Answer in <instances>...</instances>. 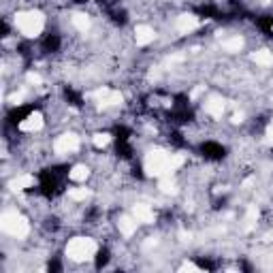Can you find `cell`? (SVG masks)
I'll return each mask as SVG.
<instances>
[{
	"label": "cell",
	"mask_w": 273,
	"mask_h": 273,
	"mask_svg": "<svg viewBox=\"0 0 273 273\" xmlns=\"http://www.w3.org/2000/svg\"><path fill=\"white\" fill-rule=\"evenodd\" d=\"M60 269H62V267H60V262H49V271H60Z\"/></svg>",
	"instance_id": "obj_9"
},
{
	"label": "cell",
	"mask_w": 273,
	"mask_h": 273,
	"mask_svg": "<svg viewBox=\"0 0 273 273\" xmlns=\"http://www.w3.org/2000/svg\"><path fill=\"white\" fill-rule=\"evenodd\" d=\"M0 30H3V36H9V24H7V22H3Z\"/></svg>",
	"instance_id": "obj_10"
},
{
	"label": "cell",
	"mask_w": 273,
	"mask_h": 273,
	"mask_svg": "<svg viewBox=\"0 0 273 273\" xmlns=\"http://www.w3.org/2000/svg\"><path fill=\"white\" fill-rule=\"evenodd\" d=\"M254 24H256L265 34H271V30H273V15H260V17H254Z\"/></svg>",
	"instance_id": "obj_5"
},
{
	"label": "cell",
	"mask_w": 273,
	"mask_h": 273,
	"mask_svg": "<svg viewBox=\"0 0 273 273\" xmlns=\"http://www.w3.org/2000/svg\"><path fill=\"white\" fill-rule=\"evenodd\" d=\"M36 107H38L36 103H28V105H19V107L9 109V113H7V126H17V124H22L24 120L30 118V113H34Z\"/></svg>",
	"instance_id": "obj_2"
},
{
	"label": "cell",
	"mask_w": 273,
	"mask_h": 273,
	"mask_svg": "<svg viewBox=\"0 0 273 273\" xmlns=\"http://www.w3.org/2000/svg\"><path fill=\"white\" fill-rule=\"evenodd\" d=\"M197 265L201 267V269H209V271H214L218 265L211 258H197Z\"/></svg>",
	"instance_id": "obj_8"
},
{
	"label": "cell",
	"mask_w": 273,
	"mask_h": 273,
	"mask_svg": "<svg viewBox=\"0 0 273 273\" xmlns=\"http://www.w3.org/2000/svg\"><path fill=\"white\" fill-rule=\"evenodd\" d=\"M199 151L203 154L205 160H211V163H220V160L226 158V147L218 141H203L199 145Z\"/></svg>",
	"instance_id": "obj_1"
},
{
	"label": "cell",
	"mask_w": 273,
	"mask_h": 273,
	"mask_svg": "<svg viewBox=\"0 0 273 273\" xmlns=\"http://www.w3.org/2000/svg\"><path fill=\"white\" fill-rule=\"evenodd\" d=\"M109 15H111V19H113L118 26H124V24L128 22V17H126V11H124V9L111 7V9H109Z\"/></svg>",
	"instance_id": "obj_7"
},
{
	"label": "cell",
	"mask_w": 273,
	"mask_h": 273,
	"mask_svg": "<svg viewBox=\"0 0 273 273\" xmlns=\"http://www.w3.org/2000/svg\"><path fill=\"white\" fill-rule=\"evenodd\" d=\"M60 47H62V38H60L58 32H47L43 36L41 49H43L45 54H56V52H60Z\"/></svg>",
	"instance_id": "obj_3"
},
{
	"label": "cell",
	"mask_w": 273,
	"mask_h": 273,
	"mask_svg": "<svg viewBox=\"0 0 273 273\" xmlns=\"http://www.w3.org/2000/svg\"><path fill=\"white\" fill-rule=\"evenodd\" d=\"M64 98H66L73 107H77V109H79V107H84V98H82V94L75 92L73 88H64Z\"/></svg>",
	"instance_id": "obj_6"
},
{
	"label": "cell",
	"mask_w": 273,
	"mask_h": 273,
	"mask_svg": "<svg viewBox=\"0 0 273 273\" xmlns=\"http://www.w3.org/2000/svg\"><path fill=\"white\" fill-rule=\"evenodd\" d=\"M77 3H86V0H77ZM100 3H107V0H100Z\"/></svg>",
	"instance_id": "obj_11"
},
{
	"label": "cell",
	"mask_w": 273,
	"mask_h": 273,
	"mask_svg": "<svg viewBox=\"0 0 273 273\" xmlns=\"http://www.w3.org/2000/svg\"><path fill=\"white\" fill-rule=\"evenodd\" d=\"M109 258H111V254H109V250L107 248H100L98 252H96V256H94V267L100 271V269H105L107 265H109Z\"/></svg>",
	"instance_id": "obj_4"
}]
</instances>
